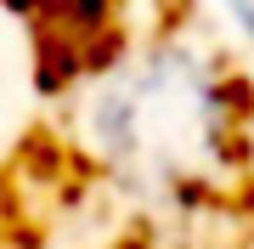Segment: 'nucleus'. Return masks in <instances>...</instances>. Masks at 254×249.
<instances>
[{
  "label": "nucleus",
  "mask_w": 254,
  "mask_h": 249,
  "mask_svg": "<svg viewBox=\"0 0 254 249\" xmlns=\"http://www.w3.org/2000/svg\"><path fill=\"white\" fill-rule=\"evenodd\" d=\"M34 68H40V91L63 96L73 80H85V46L68 34V28H40V46H34Z\"/></svg>",
  "instance_id": "1"
},
{
  "label": "nucleus",
  "mask_w": 254,
  "mask_h": 249,
  "mask_svg": "<svg viewBox=\"0 0 254 249\" xmlns=\"http://www.w3.org/2000/svg\"><path fill=\"white\" fill-rule=\"evenodd\" d=\"M226 6H232V17L243 23V34L254 40V0H226Z\"/></svg>",
  "instance_id": "2"
}]
</instances>
